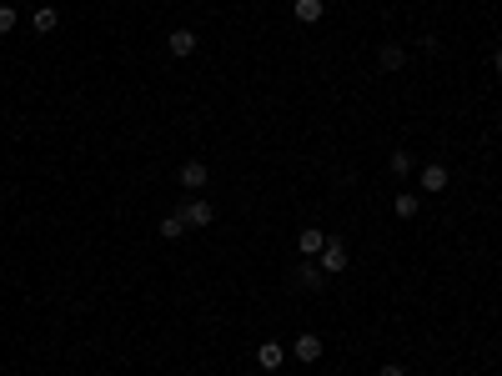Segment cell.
<instances>
[{
	"label": "cell",
	"instance_id": "1",
	"mask_svg": "<svg viewBox=\"0 0 502 376\" xmlns=\"http://www.w3.org/2000/svg\"><path fill=\"white\" fill-rule=\"evenodd\" d=\"M206 181H211V171H206L201 161H186V165H181V186H186V191H201Z\"/></svg>",
	"mask_w": 502,
	"mask_h": 376
},
{
	"label": "cell",
	"instance_id": "2",
	"mask_svg": "<svg viewBox=\"0 0 502 376\" xmlns=\"http://www.w3.org/2000/svg\"><path fill=\"white\" fill-rule=\"evenodd\" d=\"M347 266V246L342 241H327L322 246V271H342Z\"/></svg>",
	"mask_w": 502,
	"mask_h": 376
},
{
	"label": "cell",
	"instance_id": "3",
	"mask_svg": "<svg viewBox=\"0 0 502 376\" xmlns=\"http://www.w3.org/2000/svg\"><path fill=\"white\" fill-rule=\"evenodd\" d=\"M181 216H186V226H211V206H206V201H191Z\"/></svg>",
	"mask_w": 502,
	"mask_h": 376
},
{
	"label": "cell",
	"instance_id": "4",
	"mask_svg": "<svg viewBox=\"0 0 502 376\" xmlns=\"http://www.w3.org/2000/svg\"><path fill=\"white\" fill-rule=\"evenodd\" d=\"M291 351H297V361H317V357H322V337H302Z\"/></svg>",
	"mask_w": 502,
	"mask_h": 376
},
{
	"label": "cell",
	"instance_id": "5",
	"mask_svg": "<svg viewBox=\"0 0 502 376\" xmlns=\"http://www.w3.org/2000/svg\"><path fill=\"white\" fill-rule=\"evenodd\" d=\"M282 357H286V346H277V341H266V346L257 351V361H261L266 371H271V366H282Z\"/></svg>",
	"mask_w": 502,
	"mask_h": 376
},
{
	"label": "cell",
	"instance_id": "6",
	"mask_svg": "<svg viewBox=\"0 0 502 376\" xmlns=\"http://www.w3.org/2000/svg\"><path fill=\"white\" fill-rule=\"evenodd\" d=\"M196 51V35L191 30H171V55H191Z\"/></svg>",
	"mask_w": 502,
	"mask_h": 376
},
{
	"label": "cell",
	"instance_id": "7",
	"mask_svg": "<svg viewBox=\"0 0 502 376\" xmlns=\"http://www.w3.org/2000/svg\"><path fill=\"white\" fill-rule=\"evenodd\" d=\"M442 186H447V171L442 165H427L422 171V191H442Z\"/></svg>",
	"mask_w": 502,
	"mask_h": 376
},
{
	"label": "cell",
	"instance_id": "8",
	"mask_svg": "<svg viewBox=\"0 0 502 376\" xmlns=\"http://www.w3.org/2000/svg\"><path fill=\"white\" fill-rule=\"evenodd\" d=\"M297 20H306V26L322 20V0H297Z\"/></svg>",
	"mask_w": 502,
	"mask_h": 376
},
{
	"label": "cell",
	"instance_id": "9",
	"mask_svg": "<svg viewBox=\"0 0 502 376\" xmlns=\"http://www.w3.org/2000/svg\"><path fill=\"white\" fill-rule=\"evenodd\" d=\"M402 46H382V71H397V66H402Z\"/></svg>",
	"mask_w": 502,
	"mask_h": 376
},
{
	"label": "cell",
	"instance_id": "10",
	"mask_svg": "<svg viewBox=\"0 0 502 376\" xmlns=\"http://www.w3.org/2000/svg\"><path fill=\"white\" fill-rule=\"evenodd\" d=\"M181 231H186V216H181V211L161 221V236H181Z\"/></svg>",
	"mask_w": 502,
	"mask_h": 376
},
{
	"label": "cell",
	"instance_id": "11",
	"mask_svg": "<svg viewBox=\"0 0 502 376\" xmlns=\"http://www.w3.org/2000/svg\"><path fill=\"white\" fill-rule=\"evenodd\" d=\"M35 30L51 35V30H55V10H35Z\"/></svg>",
	"mask_w": 502,
	"mask_h": 376
},
{
	"label": "cell",
	"instance_id": "12",
	"mask_svg": "<svg viewBox=\"0 0 502 376\" xmlns=\"http://www.w3.org/2000/svg\"><path fill=\"white\" fill-rule=\"evenodd\" d=\"M327 241H322V231H302V251H322Z\"/></svg>",
	"mask_w": 502,
	"mask_h": 376
},
{
	"label": "cell",
	"instance_id": "13",
	"mask_svg": "<svg viewBox=\"0 0 502 376\" xmlns=\"http://www.w3.org/2000/svg\"><path fill=\"white\" fill-rule=\"evenodd\" d=\"M392 171H397V176H407V171H412V156H407V151H397V156H392Z\"/></svg>",
	"mask_w": 502,
	"mask_h": 376
},
{
	"label": "cell",
	"instance_id": "14",
	"mask_svg": "<svg viewBox=\"0 0 502 376\" xmlns=\"http://www.w3.org/2000/svg\"><path fill=\"white\" fill-rule=\"evenodd\" d=\"M6 30H15V10H10V6H0V35H6Z\"/></svg>",
	"mask_w": 502,
	"mask_h": 376
},
{
	"label": "cell",
	"instance_id": "15",
	"mask_svg": "<svg viewBox=\"0 0 502 376\" xmlns=\"http://www.w3.org/2000/svg\"><path fill=\"white\" fill-rule=\"evenodd\" d=\"M417 211V196H397V216H412Z\"/></svg>",
	"mask_w": 502,
	"mask_h": 376
},
{
	"label": "cell",
	"instance_id": "16",
	"mask_svg": "<svg viewBox=\"0 0 502 376\" xmlns=\"http://www.w3.org/2000/svg\"><path fill=\"white\" fill-rule=\"evenodd\" d=\"M382 376H402V366H382Z\"/></svg>",
	"mask_w": 502,
	"mask_h": 376
}]
</instances>
